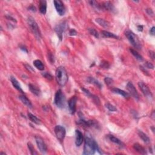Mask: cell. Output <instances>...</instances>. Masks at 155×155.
Masks as SVG:
<instances>
[{
  "mask_svg": "<svg viewBox=\"0 0 155 155\" xmlns=\"http://www.w3.org/2000/svg\"><path fill=\"white\" fill-rule=\"evenodd\" d=\"M96 152H98L99 153H101L100 152V149L95 140L91 137L90 136L87 135L85 137V143L84 146V152L83 154L85 155H92L95 153Z\"/></svg>",
  "mask_w": 155,
  "mask_h": 155,
  "instance_id": "6da1fadb",
  "label": "cell"
},
{
  "mask_svg": "<svg viewBox=\"0 0 155 155\" xmlns=\"http://www.w3.org/2000/svg\"><path fill=\"white\" fill-rule=\"evenodd\" d=\"M56 80L58 84L61 86H64L68 81V75L66 70L63 66H60L57 68L56 70Z\"/></svg>",
  "mask_w": 155,
  "mask_h": 155,
  "instance_id": "7a4b0ae2",
  "label": "cell"
},
{
  "mask_svg": "<svg viewBox=\"0 0 155 155\" xmlns=\"http://www.w3.org/2000/svg\"><path fill=\"white\" fill-rule=\"evenodd\" d=\"M125 36L133 47H135L137 50L141 49L142 46H141L140 41L134 33L131 32V31L127 30L125 32Z\"/></svg>",
  "mask_w": 155,
  "mask_h": 155,
  "instance_id": "3957f363",
  "label": "cell"
},
{
  "mask_svg": "<svg viewBox=\"0 0 155 155\" xmlns=\"http://www.w3.org/2000/svg\"><path fill=\"white\" fill-rule=\"evenodd\" d=\"M54 102L58 108H64L65 102H66V98H65L64 94L61 90H58L56 92L55 99H54Z\"/></svg>",
  "mask_w": 155,
  "mask_h": 155,
  "instance_id": "277c9868",
  "label": "cell"
},
{
  "mask_svg": "<svg viewBox=\"0 0 155 155\" xmlns=\"http://www.w3.org/2000/svg\"><path fill=\"white\" fill-rule=\"evenodd\" d=\"M27 22L29 24V26L30 27V30H32L33 34L35 35L37 39H40L41 37V31L39 28L38 25L35 19L32 17L29 16L27 19Z\"/></svg>",
  "mask_w": 155,
  "mask_h": 155,
  "instance_id": "5b68a950",
  "label": "cell"
},
{
  "mask_svg": "<svg viewBox=\"0 0 155 155\" xmlns=\"http://www.w3.org/2000/svg\"><path fill=\"white\" fill-rule=\"evenodd\" d=\"M67 28V24L65 21L61 22L57 24L55 27V31L57 33V35L60 40L63 39V35L64 32H65Z\"/></svg>",
  "mask_w": 155,
  "mask_h": 155,
  "instance_id": "8992f818",
  "label": "cell"
},
{
  "mask_svg": "<svg viewBox=\"0 0 155 155\" xmlns=\"http://www.w3.org/2000/svg\"><path fill=\"white\" fill-rule=\"evenodd\" d=\"M35 141L40 152L42 154H46L47 152V147L46 146V144L44 142L43 139L39 136H36Z\"/></svg>",
  "mask_w": 155,
  "mask_h": 155,
  "instance_id": "52a82bcc",
  "label": "cell"
},
{
  "mask_svg": "<svg viewBox=\"0 0 155 155\" xmlns=\"http://www.w3.org/2000/svg\"><path fill=\"white\" fill-rule=\"evenodd\" d=\"M55 133L58 140L63 141L65 137L66 131H65V128L63 126L58 125L55 127Z\"/></svg>",
  "mask_w": 155,
  "mask_h": 155,
  "instance_id": "ba28073f",
  "label": "cell"
},
{
  "mask_svg": "<svg viewBox=\"0 0 155 155\" xmlns=\"http://www.w3.org/2000/svg\"><path fill=\"white\" fill-rule=\"evenodd\" d=\"M53 3L58 14L60 16H63L64 15L65 12V8L63 2L60 1V0H55L53 1Z\"/></svg>",
  "mask_w": 155,
  "mask_h": 155,
  "instance_id": "9c48e42d",
  "label": "cell"
},
{
  "mask_svg": "<svg viewBox=\"0 0 155 155\" xmlns=\"http://www.w3.org/2000/svg\"><path fill=\"white\" fill-rule=\"evenodd\" d=\"M127 89V90L129 91L130 94L132 96L133 98H134L136 100H139V94L137 93V91L135 87L134 86V85L133 84V83L131 82H129L127 84V87H126Z\"/></svg>",
  "mask_w": 155,
  "mask_h": 155,
  "instance_id": "30bf717a",
  "label": "cell"
},
{
  "mask_svg": "<svg viewBox=\"0 0 155 155\" xmlns=\"http://www.w3.org/2000/svg\"><path fill=\"white\" fill-rule=\"evenodd\" d=\"M138 86L139 87V88L141 89V90L142 91V93L144 94L145 96L147 97V98H152V92H151L148 87L147 86L145 83L143 82H139L138 83Z\"/></svg>",
  "mask_w": 155,
  "mask_h": 155,
  "instance_id": "8fae6325",
  "label": "cell"
},
{
  "mask_svg": "<svg viewBox=\"0 0 155 155\" xmlns=\"http://www.w3.org/2000/svg\"><path fill=\"white\" fill-rule=\"evenodd\" d=\"M77 97L76 96H72L70 99L68 101V104H69V107L70 112L71 114H74L76 112V102H77Z\"/></svg>",
  "mask_w": 155,
  "mask_h": 155,
  "instance_id": "7c38bea8",
  "label": "cell"
},
{
  "mask_svg": "<svg viewBox=\"0 0 155 155\" xmlns=\"http://www.w3.org/2000/svg\"><path fill=\"white\" fill-rule=\"evenodd\" d=\"M101 9L105 10L107 11L114 12L115 11V7L110 1H106L102 3L101 4H100Z\"/></svg>",
  "mask_w": 155,
  "mask_h": 155,
  "instance_id": "4fadbf2b",
  "label": "cell"
},
{
  "mask_svg": "<svg viewBox=\"0 0 155 155\" xmlns=\"http://www.w3.org/2000/svg\"><path fill=\"white\" fill-rule=\"evenodd\" d=\"M76 134V141H75V144L77 147H79L82 145L83 141H84V137H83L82 133L79 130H76L75 131Z\"/></svg>",
  "mask_w": 155,
  "mask_h": 155,
  "instance_id": "5bb4252c",
  "label": "cell"
},
{
  "mask_svg": "<svg viewBox=\"0 0 155 155\" xmlns=\"http://www.w3.org/2000/svg\"><path fill=\"white\" fill-rule=\"evenodd\" d=\"M112 91L113 93H115L120 95L123 96L125 99H129L130 97L129 93H128L127 92H125V91H124L123 90H121V89H119V88H113L112 89Z\"/></svg>",
  "mask_w": 155,
  "mask_h": 155,
  "instance_id": "9a60e30c",
  "label": "cell"
},
{
  "mask_svg": "<svg viewBox=\"0 0 155 155\" xmlns=\"http://www.w3.org/2000/svg\"><path fill=\"white\" fill-rule=\"evenodd\" d=\"M10 81H11L12 84V85H13V86L17 90H18L19 92L21 93H24V92H23L22 88H21L20 84H19V82L18 81H17V79L11 76L10 77Z\"/></svg>",
  "mask_w": 155,
  "mask_h": 155,
  "instance_id": "2e32d148",
  "label": "cell"
},
{
  "mask_svg": "<svg viewBox=\"0 0 155 155\" xmlns=\"http://www.w3.org/2000/svg\"><path fill=\"white\" fill-rule=\"evenodd\" d=\"M29 88L30 90V92L35 95L39 96L41 95V90H40V88L35 85L32 84H29Z\"/></svg>",
  "mask_w": 155,
  "mask_h": 155,
  "instance_id": "e0dca14e",
  "label": "cell"
},
{
  "mask_svg": "<svg viewBox=\"0 0 155 155\" xmlns=\"http://www.w3.org/2000/svg\"><path fill=\"white\" fill-rule=\"evenodd\" d=\"M19 99L21 100V101L23 102L24 105H26L27 107L32 108V104L31 103L30 101L24 95H20L19 96Z\"/></svg>",
  "mask_w": 155,
  "mask_h": 155,
  "instance_id": "ac0fdd59",
  "label": "cell"
},
{
  "mask_svg": "<svg viewBox=\"0 0 155 155\" xmlns=\"http://www.w3.org/2000/svg\"><path fill=\"white\" fill-rule=\"evenodd\" d=\"M40 12L42 14H46L47 11V2L44 0H41L40 1V8H39Z\"/></svg>",
  "mask_w": 155,
  "mask_h": 155,
  "instance_id": "d6986e66",
  "label": "cell"
},
{
  "mask_svg": "<svg viewBox=\"0 0 155 155\" xmlns=\"http://www.w3.org/2000/svg\"><path fill=\"white\" fill-rule=\"evenodd\" d=\"M133 148H134V149L136 152L142 154H145L147 153L146 150H145L144 147H143L142 145L138 144V143H136V144L133 145Z\"/></svg>",
  "mask_w": 155,
  "mask_h": 155,
  "instance_id": "ffe728a7",
  "label": "cell"
},
{
  "mask_svg": "<svg viewBox=\"0 0 155 155\" xmlns=\"http://www.w3.org/2000/svg\"><path fill=\"white\" fill-rule=\"evenodd\" d=\"M87 82H88L90 84H92L95 85V86H96L97 87H98L99 88H102V85L101 83L99 82V81L96 79L95 78L93 77H88L87 78Z\"/></svg>",
  "mask_w": 155,
  "mask_h": 155,
  "instance_id": "44dd1931",
  "label": "cell"
},
{
  "mask_svg": "<svg viewBox=\"0 0 155 155\" xmlns=\"http://www.w3.org/2000/svg\"><path fill=\"white\" fill-rule=\"evenodd\" d=\"M95 21L99 26L103 27L104 28H108L110 27V23L103 19L97 18Z\"/></svg>",
  "mask_w": 155,
  "mask_h": 155,
  "instance_id": "7402d4cb",
  "label": "cell"
},
{
  "mask_svg": "<svg viewBox=\"0 0 155 155\" xmlns=\"http://www.w3.org/2000/svg\"><path fill=\"white\" fill-rule=\"evenodd\" d=\"M102 35L103 36V37L107 38H115V39H119V37L117 35H116L115 34H113V33L107 32V31L102 30L101 32Z\"/></svg>",
  "mask_w": 155,
  "mask_h": 155,
  "instance_id": "603a6c76",
  "label": "cell"
},
{
  "mask_svg": "<svg viewBox=\"0 0 155 155\" xmlns=\"http://www.w3.org/2000/svg\"><path fill=\"white\" fill-rule=\"evenodd\" d=\"M138 135L140 137V138L142 139L145 143H146V144H149V143L150 142V139L148 137V136L146 134H145L144 132H142V131H138Z\"/></svg>",
  "mask_w": 155,
  "mask_h": 155,
  "instance_id": "cb8c5ba5",
  "label": "cell"
},
{
  "mask_svg": "<svg viewBox=\"0 0 155 155\" xmlns=\"http://www.w3.org/2000/svg\"><path fill=\"white\" fill-rule=\"evenodd\" d=\"M108 137L111 142L115 143V144L119 145L120 146H122V145H123V143L121 142V141H120L119 139L117 138V137L114 136L113 135H108Z\"/></svg>",
  "mask_w": 155,
  "mask_h": 155,
  "instance_id": "d4e9b609",
  "label": "cell"
},
{
  "mask_svg": "<svg viewBox=\"0 0 155 155\" xmlns=\"http://www.w3.org/2000/svg\"><path fill=\"white\" fill-rule=\"evenodd\" d=\"M130 51L131 53L136 58V59H137L139 61H143V60H144L143 57L136 51V50L133 49V48H130Z\"/></svg>",
  "mask_w": 155,
  "mask_h": 155,
  "instance_id": "484cf974",
  "label": "cell"
},
{
  "mask_svg": "<svg viewBox=\"0 0 155 155\" xmlns=\"http://www.w3.org/2000/svg\"><path fill=\"white\" fill-rule=\"evenodd\" d=\"M34 65L36 69L40 70H44V65L43 64V63H42L40 60H35L34 61Z\"/></svg>",
  "mask_w": 155,
  "mask_h": 155,
  "instance_id": "4316f807",
  "label": "cell"
},
{
  "mask_svg": "<svg viewBox=\"0 0 155 155\" xmlns=\"http://www.w3.org/2000/svg\"><path fill=\"white\" fill-rule=\"evenodd\" d=\"M28 117L29 118V119L32 122V123H34L35 124H41V121L40 119L37 118L36 116H35V115H33V114L30 113H28Z\"/></svg>",
  "mask_w": 155,
  "mask_h": 155,
  "instance_id": "83f0119b",
  "label": "cell"
},
{
  "mask_svg": "<svg viewBox=\"0 0 155 155\" xmlns=\"http://www.w3.org/2000/svg\"><path fill=\"white\" fill-rule=\"evenodd\" d=\"M105 106L106 107L110 112H115L117 110V108H116L115 106L110 103H106L105 104Z\"/></svg>",
  "mask_w": 155,
  "mask_h": 155,
  "instance_id": "f1b7e54d",
  "label": "cell"
},
{
  "mask_svg": "<svg viewBox=\"0 0 155 155\" xmlns=\"http://www.w3.org/2000/svg\"><path fill=\"white\" fill-rule=\"evenodd\" d=\"M110 63L108 61H102L100 64V67H102V69H108L110 67Z\"/></svg>",
  "mask_w": 155,
  "mask_h": 155,
  "instance_id": "f546056e",
  "label": "cell"
},
{
  "mask_svg": "<svg viewBox=\"0 0 155 155\" xmlns=\"http://www.w3.org/2000/svg\"><path fill=\"white\" fill-rule=\"evenodd\" d=\"M88 32L91 35H92L95 36V38H99L98 32H97V31L95 29H88Z\"/></svg>",
  "mask_w": 155,
  "mask_h": 155,
  "instance_id": "4dcf8cb0",
  "label": "cell"
},
{
  "mask_svg": "<svg viewBox=\"0 0 155 155\" xmlns=\"http://www.w3.org/2000/svg\"><path fill=\"white\" fill-rule=\"evenodd\" d=\"M27 146H28L29 150H30L31 154H37V153L35 152V148H34V146H33V145L31 144L30 142H28Z\"/></svg>",
  "mask_w": 155,
  "mask_h": 155,
  "instance_id": "1f68e13d",
  "label": "cell"
},
{
  "mask_svg": "<svg viewBox=\"0 0 155 155\" xmlns=\"http://www.w3.org/2000/svg\"><path fill=\"white\" fill-rule=\"evenodd\" d=\"M89 3H90V5H92V7H95V8H96L97 9H101L100 4L97 1H89Z\"/></svg>",
  "mask_w": 155,
  "mask_h": 155,
  "instance_id": "d6a6232c",
  "label": "cell"
},
{
  "mask_svg": "<svg viewBox=\"0 0 155 155\" xmlns=\"http://www.w3.org/2000/svg\"><path fill=\"white\" fill-rule=\"evenodd\" d=\"M41 74L42 75V76H43L44 78H45L46 79H48V80L52 81V79H53V76H52V75H50L49 73H48V72H43V73H42Z\"/></svg>",
  "mask_w": 155,
  "mask_h": 155,
  "instance_id": "836d02e7",
  "label": "cell"
},
{
  "mask_svg": "<svg viewBox=\"0 0 155 155\" xmlns=\"http://www.w3.org/2000/svg\"><path fill=\"white\" fill-rule=\"evenodd\" d=\"M104 81H105L106 84L108 86H111V85L113 84V79H112L111 78H109V77H106V78L104 79Z\"/></svg>",
  "mask_w": 155,
  "mask_h": 155,
  "instance_id": "e575fe53",
  "label": "cell"
},
{
  "mask_svg": "<svg viewBox=\"0 0 155 155\" xmlns=\"http://www.w3.org/2000/svg\"><path fill=\"white\" fill-rule=\"evenodd\" d=\"M91 98H92V99H93V101H94L95 103L96 104H97V105H99V104H100V100H99V99L98 98V96L92 95V96H91Z\"/></svg>",
  "mask_w": 155,
  "mask_h": 155,
  "instance_id": "d590c367",
  "label": "cell"
},
{
  "mask_svg": "<svg viewBox=\"0 0 155 155\" xmlns=\"http://www.w3.org/2000/svg\"><path fill=\"white\" fill-rule=\"evenodd\" d=\"M144 65L145 66V67L148 68V69H154V65H153V64L151 63L150 62L147 61L146 63H145Z\"/></svg>",
  "mask_w": 155,
  "mask_h": 155,
  "instance_id": "8d00e7d4",
  "label": "cell"
},
{
  "mask_svg": "<svg viewBox=\"0 0 155 155\" xmlns=\"http://www.w3.org/2000/svg\"><path fill=\"white\" fill-rule=\"evenodd\" d=\"M48 59L49 60V61L52 64H53L54 62H55V58H54V56L52 55L51 53H48Z\"/></svg>",
  "mask_w": 155,
  "mask_h": 155,
  "instance_id": "74e56055",
  "label": "cell"
},
{
  "mask_svg": "<svg viewBox=\"0 0 155 155\" xmlns=\"http://www.w3.org/2000/svg\"><path fill=\"white\" fill-rule=\"evenodd\" d=\"M81 89H82L83 92H84V93L86 95V96H87L88 97H90V98H91V96H92V94L91 93L89 92L88 90H87V89L83 88V87H82V88H81Z\"/></svg>",
  "mask_w": 155,
  "mask_h": 155,
  "instance_id": "f35d334b",
  "label": "cell"
},
{
  "mask_svg": "<svg viewBox=\"0 0 155 155\" xmlns=\"http://www.w3.org/2000/svg\"><path fill=\"white\" fill-rule=\"evenodd\" d=\"M69 35L70 36H75L77 35V32L76 30H75L74 29H70L69 31Z\"/></svg>",
  "mask_w": 155,
  "mask_h": 155,
  "instance_id": "ab89813d",
  "label": "cell"
},
{
  "mask_svg": "<svg viewBox=\"0 0 155 155\" xmlns=\"http://www.w3.org/2000/svg\"><path fill=\"white\" fill-rule=\"evenodd\" d=\"M25 67H26V69L29 70V71H30V72H35V70H34V69L30 66V65H28V64H25Z\"/></svg>",
  "mask_w": 155,
  "mask_h": 155,
  "instance_id": "60d3db41",
  "label": "cell"
},
{
  "mask_svg": "<svg viewBox=\"0 0 155 155\" xmlns=\"http://www.w3.org/2000/svg\"><path fill=\"white\" fill-rule=\"evenodd\" d=\"M146 12H147V13H148V15H150V16H153L154 12H153V10L152 9H146Z\"/></svg>",
  "mask_w": 155,
  "mask_h": 155,
  "instance_id": "b9f144b4",
  "label": "cell"
},
{
  "mask_svg": "<svg viewBox=\"0 0 155 155\" xmlns=\"http://www.w3.org/2000/svg\"><path fill=\"white\" fill-rule=\"evenodd\" d=\"M6 18L8 19V20H10V21H13V23H16V19H15V18H13L12 16H10V15H7L6 16Z\"/></svg>",
  "mask_w": 155,
  "mask_h": 155,
  "instance_id": "7bdbcfd3",
  "label": "cell"
},
{
  "mask_svg": "<svg viewBox=\"0 0 155 155\" xmlns=\"http://www.w3.org/2000/svg\"><path fill=\"white\" fill-rule=\"evenodd\" d=\"M28 9H29V10L32 11V12H35L36 11V7H35L34 5H31L30 6H29V7H28Z\"/></svg>",
  "mask_w": 155,
  "mask_h": 155,
  "instance_id": "ee69618b",
  "label": "cell"
},
{
  "mask_svg": "<svg viewBox=\"0 0 155 155\" xmlns=\"http://www.w3.org/2000/svg\"><path fill=\"white\" fill-rule=\"evenodd\" d=\"M140 69L142 70V71H143V72L144 73V74L147 75H149L148 72V71H147V70L145 69V68H144V67L141 66H141H140Z\"/></svg>",
  "mask_w": 155,
  "mask_h": 155,
  "instance_id": "f6af8a7d",
  "label": "cell"
},
{
  "mask_svg": "<svg viewBox=\"0 0 155 155\" xmlns=\"http://www.w3.org/2000/svg\"><path fill=\"white\" fill-rule=\"evenodd\" d=\"M149 55H150V58H152V59H154V52L153 51H152V50L149 51Z\"/></svg>",
  "mask_w": 155,
  "mask_h": 155,
  "instance_id": "bcb514c9",
  "label": "cell"
},
{
  "mask_svg": "<svg viewBox=\"0 0 155 155\" xmlns=\"http://www.w3.org/2000/svg\"><path fill=\"white\" fill-rule=\"evenodd\" d=\"M20 48H21V50H22L23 51H24V52H26V53H28L27 49V48L26 47V46H24V45H21L20 46Z\"/></svg>",
  "mask_w": 155,
  "mask_h": 155,
  "instance_id": "7dc6e473",
  "label": "cell"
},
{
  "mask_svg": "<svg viewBox=\"0 0 155 155\" xmlns=\"http://www.w3.org/2000/svg\"><path fill=\"white\" fill-rule=\"evenodd\" d=\"M154 27H152V29H150V34L152 35H154Z\"/></svg>",
  "mask_w": 155,
  "mask_h": 155,
  "instance_id": "c3c4849f",
  "label": "cell"
},
{
  "mask_svg": "<svg viewBox=\"0 0 155 155\" xmlns=\"http://www.w3.org/2000/svg\"><path fill=\"white\" fill-rule=\"evenodd\" d=\"M137 29H138L139 32H142L143 30V26L141 25H139V26H137Z\"/></svg>",
  "mask_w": 155,
  "mask_h": 155,
  "instance_id": "681fc988",
  "label": "cell"
}]
</instances>
